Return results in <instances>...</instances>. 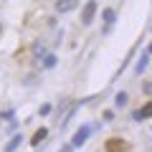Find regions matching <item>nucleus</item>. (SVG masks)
<instances>
[{"label":"nucleus","instance_id":"nucleus-9","mask_svg":"<svg viewBox=\"0 0 152 152\" xmlns=\"http://www.w3.org/2000/svg\"><path fill=\"white\" fill-rule=\"evenodd\" d=\"M20 142H23V140H20V134H15V137H13V140H10V142L5 145V152H13V150L18 147V145H20Z\"/></svg>","mask_w":152,"mask_h":152},{"label":"nucleus","instance_id":"nucleus-2","mask_svg":"<svg viewBox=\"0 0 152 152\" xmlns=\"http://www.w3.org/2000/svg\"><path fill=\"white\" fill-rule=\"evenodd\" d=\"M89 134H91V127H81V129H76V134H74V140H71V145H74V147H81L84 142L89 140Z\"/></svg>","mask_w":152,"mask_h":152},{"label":"nucleus","instance_id":"nucleus-12","mask_svg":"<svg viewBox=\"0 0 152 152\" xmlns=\"http://www.w3.org/2000/svg\"><path fill=\"white\" fill-rule=\"evenodd\" d=\"M61 152H66V150H61Z\"/></svg>","mask_w":152,"mask_h":152},{"label":"nucleus","instance_id":"nucleus-5","mask_svg":"<svg viewBox=\"0 0 152 152\" xmlns=\"http://www.w3.org/2000/svg\"><path fill=\"white\" fill-rule=\"evenodd\" d=\"M76 8V0H58L56 3V10L58 13H69V10H74Z\"/></svg>","mask_w":152,"mask_h":152},{"label":"nucleus","instance_id":"nucleus-6","mask_svg":"<svg viewBox=\"0 0 152 152\" xmlns=\"http://www.w3.org/2000/svg\"><path fill=\"white\" fill-rule=\"evenodd\" d=\"M46 137H48V129H43V127H41V129H38L36 134H33V140H31V145H33V147H38V145H41V142L46 140Z\"/></svg>","mask_w":152,"mask_h":152},{"label":"nucleus","instance_id":"nucleus-3","mask_svg":"<svg viewBox=\"0 0 152 152\" xmlns=\"http://www.w3.org/2000/svg\"><path fill=\"white\" fill-rule=\"evenodd\" d=\"M147 117H152V102H147L142 109H137V112H134V119H137V122L147 119Z\"/></svg>","mask_w":152,"mask_h":152},{"label":"nucleus","instance_id":"nucleus-10","mask_svg":"<svg viewBox=\"0 0 152 152\" xmlns=\"http://www.w3.org/2000/svg\"><path fill=\"white\" fill-rule=\"evenodd\" d=\"M114 104H117V107H124V104H127V94H124V91H119L117 96H114Z\"/></svg>","mask_w":152,"mask_h":152},{"label":"nucleus","instance_id":"nucleus-7","mask_svg":"<svg viewBox=\"0 0 152 152\" xmlns=\"http://www.w3.org/2000/svg\"><path fill=\"white\" fill-rule=\"evenodd\" d=\"M102 18H104V23H107V28H112V23H114V18H117V13H114L112 8H107V10L102 13Z\"/></svg>","mask_w":152,"mask_h":152},{"label":"nucleus","instance_id":"nucleus-8","mask_svg":"<svg viewBox=\"0 0 152 152\" xmlns=\"http://www.w3.org/2000/svg\"><path fill=\"white\" fill-rule=\"evenodd\" d=\"M147 61H150V56H147V53H145V56H142V58H140V61H137V66H134V71H137V74H142V71H145V69H147Z\"/></svg>","mask_w":152,"mask_h":152},{"label":"nucleus","instance_id":"nucleus-4","mask_svg":"<svg viewBox=\"0 0 152 152\" xmlns=\"http://www.w3.org/2000/svg\"><path fill=\"white\" fill-rule=\"evenodd\" d=\"M127 150V142L122 140H109L107 142V152H124Z\"/></svg>","mask_w":152,"mask_h":152},{"label":"nucleus","instance_id":"nucleus-11","mask_svg":"<svg viewBox=\"0 0 152 152\" xmlns=\"http://www.w3.org/2000/svg\"><path fill=\"white\" fill-rule=\"evenodd\" d=\"M56 66V56H46L43 58V69H53Z\"/></svg>","mask_w":152,"mask_h":152},{"label":"nucleus","instance_id":"nucleus-1","mask_svg":"<svg viewBox=\"0 0 152 152\" xmlns=\"http://www.w3.org/2000/svg\"><path fill=\"white\" fill-rule=\"evenodd\" d=\"M94 13H96V0H89L86 5H84V10H81V23L84 26H89L94 20Z\"/></svg>","mask_w":152,"mask_h":152}]
</instances>
